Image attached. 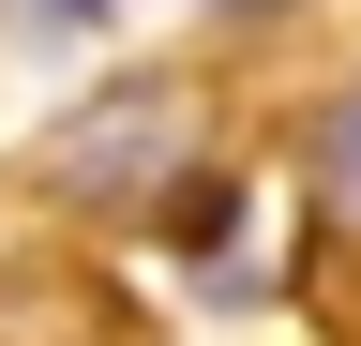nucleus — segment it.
<instances>
[{
  "mask_svg": "<svg viewBox=\"0 0 361 346\" xmlns=\"http://www.w3.org/2000/svg\"><path fill=\"white\" fill-rule=\"evenodd\" d=\"M0 346H151V331L106 286H75V271H16L0 286Z\"/></svg>",
  "mask_w": 361,
  "mask_h": 346,
  "instance_id": "nucleus-1",
  "label": "nucleus"
},
{
  "mask_svg": "<svg viewBox=\"0 0 361 346\" xmlns=\"http://www.w3.org/2000/svg\"><path fill=\"white\" fill-rule=\"evenodd\" d=\"M331 196H346V211H361V91H346V106H331Z\"/></svg>",
  "mask_w": 361,
  "mask_h": 346,
  "instance_id": "nucleus-2",
  "label": "nucleus"
}]
</instances>
